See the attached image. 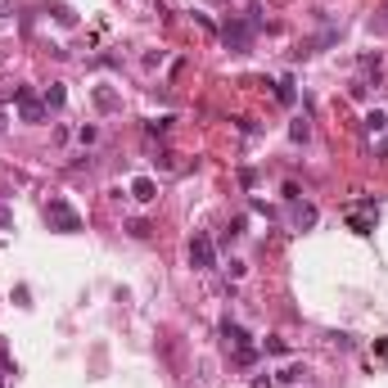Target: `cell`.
I'll return each mask as SVG.
<instances>
[{"instance_id":"cell-1","label":"cell","mask_w":388,"mask_h":388,"mask_svg":"<svg viewBox=\"0 0 388 388\" xmlns=\"http://www.w3.org/2000/svg\"><path fill=\"white\" fill-rule=\"evenodd\" d=\"M45 226L59 231V235H77L82 231V212L68 203V199H50V203H45Z\"/></svg>"},{"instance_id":"cell-2","label":"cell","mask_w":388,"mask_h":388,"mask_svg":"<svg viewBox=\"0 0 388 388\" xmlns=\"http://www.w3.org/2000/svg\"><path fill=\"white\" fill-rule=\"evenodd\" d=\"M222 339H226V348H235V362H240V366H253V362H258V348H249V334H244V325H235V320H222Z\"/></svg>"},{"instance_id":"cell-3","label":"cell","mask_w":388,"mask_h":388,"mask_svg":"<svg viewBox=\"0 0 388 388\" xmlns=\"http://www.w3.org/2000/svg\"><path fill=\"white\" fill-rule=\"evenodd\" d=\"M375 217H380V203H375V199H357V203L348 208V226H352L357 235H371Z\"/></svg>"},{"instance_id":"cell-4","label":"cell","mask_w":388,"mask_h":388,"mask_svg":"<svg viewBox=\"0 0 388 388\" xmlns=\"http://www.w3.org/2000/svg\"><path fill=\"white\" fill-rule=\"evenodd\" d=\"M253 32H258V23H226V32H222V41H226V50H235V54H244L249 50V41H253Z\"/></svg>"},{"instance_id":"cell-5","label":"cell","mask_w":388,"mask_h":388,"mask_svg":"<svg viewBox=\"0 0 388 388\" xmlns=\"http://www.w3.org/2000/svg\"><path fill=\"white\" fill-rule=\"evenodd\" d=\"M190 267L194 271H212L217 267V249H212L208 235H194V240H190Z\"/></svg>"},{"instance_id":"cell-6","label":"cell","mask_w":388,"mask_h":388,"mask_svg":"<svg viewBox=\"0 0 388 388\" xmlns=\"http://www.w3.org/2000/svg\"><path fill=\"white\" fill-rule=\"evenodd\" d=\"M14 100H18V113H23V122H45V104L32 95V91H14Z\"/></svg>"},{"instance_id":"cell-7","label":"cell","mask_w":388,"mask_h":388,"mask_svg":"<svg viewBox=\"0 0 388 388\" xmlns=\"http://www.w3.org/2000/svg\"><path fill=\"white\" fill-rule=\"evenodd\" d=\"M293 226H298V231H311V226H316V208L311 203H293Z\"/></svg>"},{"instance_id":"cell-8","label":"cell","mask_w":388,"mask_h":388,"mask_svg":"<svg viewBox=\"0 0 388 388\" xmlns=\"http://www.w3.org/2000/svg\"><path fill=\"white\" fill-rule=\"evenodd\" d=\"M131 194H136L140 203H149V199H158V185L149 181V176H136V181H131Z\"/></svg>"},{"instance_id":"cell-9","label":"cell","mask_w":388,"mask_h":388,"mask_svg":"<svg viewBox=\"0 0 388 388\" xmlns=\"http://www.w3.org/2000/svg\"><path fill=\"white\" fill-rule=\"evenodd\" d=\"M362 127H366V136H380V131H388V113H380V109H375V113H366V122H362Z\"/></svg>"},{"instance_id":"cell-10","label":"cell","mask_w":388,"mask_h":388,"mask_svg":"<svg viewBox=\"0 0 388 388\" xmlns=\"http://www.w3.org/2000/svg\"><path fill=\"white\" fill-rule=\"evenodd\" d=\"M95 104H100L104 113H113V109H118L122 100H118V91H113V86H100V91H95Z\"/></svg>"},{"instance_id":"cell-11","label":"cell","mask_w":388,"mask_h":388,"mask_svg":"<svg viewBox=\"0 0 388 388\" xmlns=\"http://www.w3.org/2000/svg\"><path fill=\"white\" fill-rule=\"evenodd\" d=\"M380 68H384L380 54H362V77H380Z\"/></svg>"},{"instance_id":"cell-12","label":"cell","mask_w":388,"mask_h":388,"mask_svg":"<svg viewBox=\"0 0 388 388\" xmlns=\"http://www.w3.org/2000/svg\"><path fill=\"white\" fill-rule=\"evenodd\" d=\"M50 14H54V23H59V27H72V23H77V14H72L68 5H50Z\"/></svg>"},{"instance_id":"cell-13","label":"cell","mask_w":388,"mask_h":388,"mask_svg":"<svg viewBox=\"0 0 388 388\" xmlns=\"http://www.w3.org/2000/svg\"><path fill=\"white\" fill-rule=\"evenodd\" d=\"M276 100H280V104H293V82H289V77L276 82Z\"/></svg>"},{"instance_id":"cell-14","label":"cell","mask_w":388,"mask_h":388,"mask_svg":"<svg viewBox=\"0 0 388 388\" xmlns=\"http://www.w3.org/2000/svg\"><path fill=\"white\" fill-rule=\"evenodd\" d=\"M59 104H63V86H50L45 91V109H59Z\"/></svg>"},{"instance_id":"cell-15","label":"cell","mask_w":388,"mask_h":388,"mask_svg":"<svg viewBox=\"0 0 388 388\" xmlns=\"http://www.w3.org/2000/svg\"><path fill=\"white\" fill-rule=\"evenodd\" d=\"M289 140H307V122H293V127H289Z\"/></svg>"},{"instance_id":"cell-16","label":"cell","mask_w":388,"mask_h":388,"mask_svg":"<svg viewBox=\"0 0 388 388\" xmlns=\"http://www.w3.org/2000/svg\"><path fill=\"white\" fill-rule=\"evenodd\" d=\"M0 226H14V212H9L5 203H0Z\"/></svg>"},{"instance_id":"cell-17","label":"cell","mask_w":388,"mask_h":388,"mask_svg":"<svg viewBox=\"0 0 388 388\" xmlns=\"http://www.w3.org/2000/svg\"><path fill=\"white\" fill-rule=\"evenodd\" d=\"M14 14V0H0V18H9Z\"/></svg>"},{"instance_id":"cell-18","label":"cell","mask_w":388,"mask_h":388,"mask_svg":"<svg viewBox=\"0 0 388 388\" xmlns=\"http://www.w3.org/2000/svg\"><path fill=\"white\" fill-rule=\"evenodd\" d=\"M253 388H271V380H253Z\"/></svg>"},{"instance_id":"cell-19","label":"cell","mask_w":388,"mask_h":388,"mask_svg":"<svg viewBox=\"0 0 388 388\" xmlns=\"http://www.w3.org/2000/svg\"><path fill=\"white\" fill-rule=\"evenodd\" d=\"M380 154H384V158H388V140H384V149H380Z\"/></svg>"},{"instance_id":"cell-20","label":"cell","mask_w":388,"mask_h":388,"mask_svg":"<svg viewBox=\"0 0 388 388\" xmlns=\"http://www.w3.org/2000/svg\"><path fill=\"white\" fill-rule=\"evenodd\" d=\"M0 131H5V113H0Z\"/></svg>"},{"instance_id":"cell-21","label":"cell","mask_w":388,"mask_h":388,"mask_svg":"<svg viewBox=\"0 0 388 388\" xmlns=\"http://www.w3.org/2000/svg\"><path fill=\"white\" fill-rule=\"evenodd\" d=\"M0 388H5V375H0Z\"/></svg>"}]
</instances>
